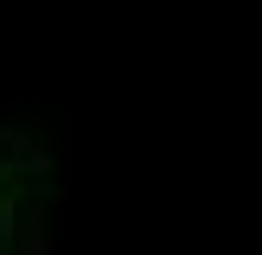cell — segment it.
<instances>
[{
    "label": "cell",
    "instance_id": "2",
    "mask_svg": "<svg viewBox=\"0 0 262 255\" xmlns=\"http://www.w3.org/2000/svg\"><path fill=\"white\" fill-rule=\"evenodd\" d=\"M19 198H13V191H0V255H13L19 249Z\"/></svg>",
    "mask_w": 262,
    "mask_h": 255
},
{
    "label": "cell",
    "instance_id": "1",
    "mask_svg": "<svg viewBox=\"0 0 262 255\" xmlns=\"http://www.w3.org/2000/svg\"><path fill=\"white\" fill-rule=\"evenodd\" d=\"M19 255H51V211L45 204H26V217H19Z\"/></svg>",
    "mask_w": 262,
    "mask_h": 255
}]
</instances>
